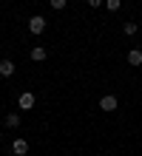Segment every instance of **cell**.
I'll list each match as a JSON object with an SVG mask.
<instances>
[{
  "mask_svg": "<svg viewBox=\"0 0 142 156\" xmlns=\"http://www.w3.org/2000/svg\"><path fill=\"white\" fill-rule=\"evenodd\" d=\"M20 125V114H6V128H17Z\"/></svg>",
  "mask_w": 142,
  "mask_h": 156,
  "instance_id": "8",
  "label": "cell"
},
{
  "mask_svg": "<svg viewBox=\"0 0 142 156\" xmlns=\"http://www.w3.org/2000/svg\"><path fill=\"white\" fill-rule=\"evenodd\" d=\"M28 31H31V34H43L46 31V17H40V14L28 17Z\"/></svg>",
  "mask_w": 142,
  "mask_h": 156,
  "instance_id": "2",
  "label": "cell"
},
{
  "mask_svg": "<svg viewBox=\"0 0 142 156\" xmlns=\"http://www.w3.org/2000/svg\"><path fill=\"white\" fill-rule=\"evenodd\" d=\"M12 153H14V156H26V153H28V142H26V139H14V142H12Z\"/></svg>",
  "mask_w": 142,
  "mask_h": 156,
  "instance_id": "4",
  "label": "cell"
},
{
  "mask_svg": "<svg viewBox=\"0 0 142 156\" xmlns=\"http://www.w3.org/2000/svg\"><path fill=\"white\" fill-rule=\"evenodd\" d=\"M88 6L91 9H100V6H105V0H88Z\"/></svg>",
  "mask_w": 142,
  "mask_h": 156,
  "instance_id": "12",
  "label": "cell"
},
{
  "mask_svg": "<svg viewBox=\"0 0 142 156\" xmlns=\"http://www.w3.org/2000/svg\"><path fill=\"white\" fill-rule=\"evenodd\" d=\"M46 57H49V51H46L43 45H34V48H31V60H34V62H43Z\"/></svg>",
  "mask_w": 142,
  "mask_h": 156,
  "instance_id": "6",
  "label": "cell"
},
{
  "mask_svg": "<svg viewBox=\"0 0 142 156\" xmlns=\"http://www.w3.org/2000/svg\"><path fill=\"white\" fill-rule=\"evenodd\" d=\"M65 3H68V0H51V9L60 12V9H65Z\"/></svg>",
  "mask_w": 142,
  "mask_h": 156,
  "instance_id": "11",
  "label": "cell"
},
{
  "mask_svg": "<svg viewBox=\"0 0 142 156\" xmlns=\"http://www.w3.org/2000/svg\"><path fill=\"white\" fill-rule=\"evenodd\" d=\"M137 29H139L137 23H125V26H122V31H125L128 37H134V34H137Z\"/></svg>",
  "mask_w": 142,
  "mask_h": 156,
  "instance_id": "9",
  "label": "cell"
},
{
  "mask_svg": "<svg viewBox=\"0 0 142 156\" xmlns=\"http://www.w3.org/2000/svg\"><path fill=\"white\" fill-rule=\"evenodd\" d=\"M119 6H122V0H105V9H108V12H119Z\"/></svg>",
  "mask_w": 142,
  "mask_h": 156,
  "instance_id": "10",
  "label": "cell"
},
{
  "mask_svg": "<svg viewBox=\"0 0 142 156\" xmlns=\"http://www.w3.org/2000/svg\"><path fill=\"white\" fill-rule=\"evenodd\" d=\"M100 108H102L105 114H111V111H117V108H119V99L114 97V94H105V97L100 99Z\"/></svg>",
  "mask_w": 142,
  "mask_h": 156,
  "instance_id": "3",
  "label": "cell"
},
{
  "mask_svg": "<svg viewBox=\"0 0 142 156\" xmlns=\"http://www.w3.org/2000/svg\"><path fill=\"white\" fill-rule=\"evenodd\" d=\"M125 60H128V66H142V48H131Z\"/></svg>",
  "mask_w": 142,
  "mask_h": 156,
  "instance_id": "5",
  "label": "cell"
},
{
  "mask_svg": "<svg viewBox=\"0 0 142 156\" xmlns=\"http://www.w3.org/2000/svg\"><path fill=\"white\" fill-rule=\"evenodd\" d=\"M34 105H37V97L31 94V91H23V94L17 97V108H20V111H31Z\"/></svg>",
  "mask_w": 142,
  "mask_h": 156,
  "instance_id": "1",
  "label": "cell"
},
{
  "mask_svg": "<svg viewBox=\"0 0 142 156\" xmlns=\"http://www.w3.org/2000/svg\"><path fill=\"white\" fill-rule=\"evenodd\" d=\"M12 74H14V62L3 60V62H0V77H12Z\"/></svg>",
  "mask_w": 142,
  "mask_h": 156,
  "instance_id": "7",
  "label": "cell"
}]
</instances>
